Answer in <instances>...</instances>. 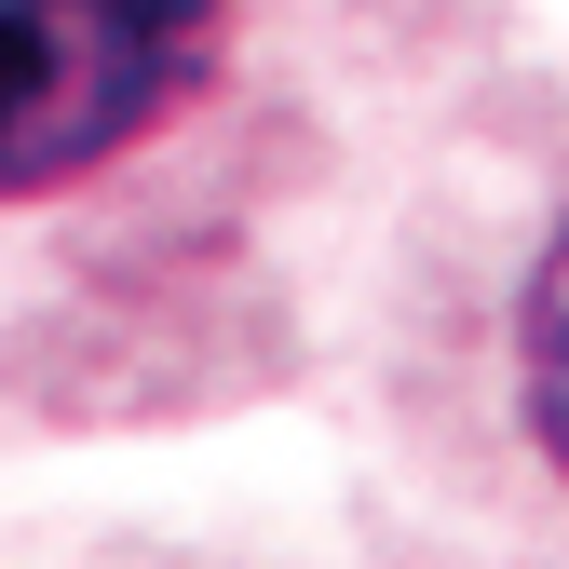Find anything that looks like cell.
I'll return each mask as SVG.
<instances>
[{
  "label": "cell",
  "mask_w": 569,
  "mask_h": 569,
  "mask_svg": "<svg viewBox=\"0 0 569 569\" xmlns=\"http://www.w3.org/2000/svg\"><path fill=\"white\" fill-rule=\"evenodd\" d=\"M435 68V0H0V393H163Z\"/></svg>",
  "instance_id": "cell-1"
},
{
  "label": "cell",
  "mask_w": 569,
  "mask_h": 569,
  "mask_svg": "<svg viewBox=\"0 0 569 569\" xmlns=\"http://www.w3.org/2000/svg\"><path fill=\"white\" fill-rule=\"evenodd\" d=\"M516 407H529V448L569 475V218L542 231V258L516 284Z\"/></svg>",
  "instance_id": "cell-2"
}]
</instances>
